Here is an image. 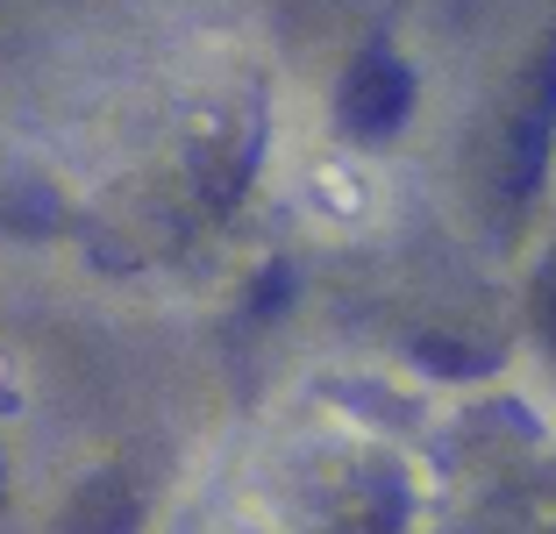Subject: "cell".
Wrapping results in <instances>:
<instances>
[{"label": "cell", "instance_id": "3957f363", "mask_svg": "<svg viewBox=\"0 0 556 534\" xmlns=\"http://www.w3.org/2000/svg\"><path fill=\"white\" fill-rule=\"evenodd\" d=\"M129 527H136V499H129V485H115V478L86 485L79 499H72V513H65V534H129Z\"/></svg>", "mask_w": 556, "mask_h": 534}, {"label": "cell", "instance_id": "7a4b0ae2", "mask_svg": "<svg viewBox=\"0 0 556 534\" xmlns=\"http://www.w3.org/2000/svg\"><path fill=\"white\" fill-rule=\"evenodd\" d=\"M407 107H414V72L400 65L393 50H364L343 79V100H336L343 129L350 136H393L407 122Z\"/></svg>", "mask_w": 556, "mask_h": 534}, {"label": "cell", "instance_id": "6da1fadb", "mask_svg": "<svg viewBox=\"0 0 556 534\" xmlns=\"http://www.w3.org/2000/svg\"><path fill=\"white\" fill-rule=\"evenodd\" d=\"M549 150H556V36H542V50L528 58L521 86H514L507 122H500V200L507 207H528L542 193Z\"/></svg>", "mask_w": 556, "mask_h": 534}, {"label": "cell", "instance_id": "277c9868", "mask_svg": "<svg viewBox=\"0 0 556 534\" xmlns=\"http://www.w3.org/2000/svg\"><path fill=\"white\" fill-rule=\"evenodd\" d=\"M535 328H542V342L556 349V250L542 257V278H535Z\"/></svg>", "mask_w": 556, "mask_h": 534}]
</instances>
